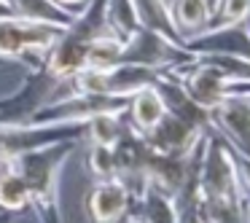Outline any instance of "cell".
I'll return each instance as SVG.
<instances>
[{
    "mask_svg": "<svg viewBox=\"0 0 250 223\" xmlns=\"http://www.w3.org/2000/svg\"><path fill=\"white\" fill-rule=\"evenodd\" d=\"M119 223H137V221H135V215H132V212H129V210H126V215H124V218H121V221H119Z\"/></svg>",
    "mask_w": 250,
    "mask_h": 223,
    "instance_id": "d6986e66",
    "label": "cell"
},
{
    "mask_svg": "<svg viewBox=\"0 0 250 223\" xmlns=\"http://www.w3.org/2000/svg\"><path fill=\"white\" fill-rule=\"evenodd\" d=\"M183 46L191 54H231V57L250 60V33L245 27V22L205 30V33L188 38Z\"/></svg>",
    "mask_w": 250,
    "mask_h": 223,
    "instance_id": "5b68a950",
    "label": "cell"
},
{
    "mask_svg": "<svg viewBox=\"0 0 250 223\" xmlns=\"http://www.w3.org/2000/svg\"><path fill=\"white\" fill-rule=\"evenodd\" d=\"M89 172H92L97 180L116 178L113 145H97V142H92V148H89Z\"/></svg>",
    "mask_w": 250,
    "mask_h": 223,
    "instance_id": "5bb4252c",
    "label": "cell"
},
{
    "mask_svg": "<svg viewBox=\"0 0 250 223\" xmlns=\"http://www.w3.org/2000/svg\"><path fill=\"white\" fill-rule=\"evenodd\" d=\"M169 17H172L175 30H178V35L186 43L188 38H194V35L207 30L210 6H207V0H172Z\"/></svg>",
    "mask_w": 250,
    "mask_h": 223,
    "instance_id": "9c48e42d",
    "label": "cell"
},
{
    "mask_svg": "<svg viewBox=\"0 0 250 223\" xmlns=\"http://www.w3.org/2000/svg\"><path fill=\"white\" fill-rule=\"evenodd\" d=\"M0 19H17L11 14V6H8L6 0H0Z\"/></svg>",
    "mask_w": 250,
    "mask_h": 223,
    "instance_id": "e0dca14e",
    "label": "cell"
},
{
    "mask_svg": "<svg viewBox=\"0 0 250 223\" xmlns=\"http://www.w3.org/2000/svg\"><path fill=\"white\" fill-rule=\"evenodd\" d=\"M65 27H51L27 19H0V57L33 62L35 70L43 67L46 51Z\"/></svg>",
    "mask_w": 250,
    "mask_h": 223,
    "instance_id": "7a4b0ae2",
    "label": "cell"
},
{
    "mask_svg": "<svg viewBox=\"0 0 250 223\" xmlns=\"http://www.w3.org/2000/svg\"><path fill=\"white\" fill-rule=\"evenodd\" d=\"M132 6H135V17H137L140 27L151 30V33H159L167 41H172V43L183 46V38L175 30L172 17H169V6L164 0H132Z\"/></svg>",
    "mask_w": 250,
    "mask_h": 223,
    "instance_id": "30bf717a",
    "label": "cell"
},
{
    "mask_svg": "<svg viewBox=\"0 0 250 223\" xmlns=\"http://www.w3.org/2000/svg\"><path fill=\"white\" fill-rule=\"evenodd\" d=\"M30 204V191H27V180L19 172V167L14 164V156L8 162L6 172L0 175V207L6 212H19Z\"/></svg>",
    "mask_w": 250,
    "mask_h": 223,
    "instance_id": "7c38bea8",
    "label": "cell"
},
{
    "mask_svg": "<svg viewBox=\"0 0 250 223\" xmlns=\"http://www.w3.org/2000/svg\"><path fill=\"white\" fill-rule=\"evenodd\" d=\"M0 223H14V212H0Z\"/></svg>",
    "mask_w": 250,
    "mask_h": 223,
    "instance_id": "ac0fdd59",
    "label": "cell"
},
{
    "mask_svg": "<svg viewBox=\"0 0 250 223\" xmlns=\"http://www.w3.org/2000/svg\"><path fill=\"white\" fill-rule=\"evenodd\" d=\"M135 202H137V207L129 212L135 215L137 223H178L172 196H167V194H162V191L148 185V191Z\"/></svg>",
    "mask_w": 250,
    "mask_h": 223,
    "instance_id": "8fae6325",
    "label": "cell"
},
{
    "mask_svg": "<svg viewBox=\"0 0 250 223\" xmlns=\"http://www.w3.org/2000/svg\"><path fill=\"white\" fill-rule=\"evenodd\" d=\"M167 108H164V100L162 94L156 92L153 86H143L137 92L129 94V105H126V124L137 132V135L146 137L159 121L164 119Z\"/></svg>",
    "mask_w": 250,
    "mask_h": 223,
    "instance_id": "52a82bcc",
    "label": "cell"
},
{
    "mask_svg": "<svg viewBox=\"0 0 250 223\" xmlns=\"http://www.w3.org/2000/svg\"><path fill=\"white\" fill-rule=\"evenodd\" d=\"M129 191L119 178L97 180V185L86 194V215L94 223H119L129 210Z\"/></svg>",
    "mask_w": 250,
    "mask_h": 223,
    "instance_id": "8992f818",
    "label": "cell"
},
{
    "mask_svg": "<svg viewBox=\"0 0 250 223\" xmlns=\"http://www.w3.org/2000/svg\"><path fill=\"white\" fill-rule=\"evenodd\" d=\"M207 124L234 153L250 159V92H229L207 110Z\"/></svg>",
    "mask_w": 250,
    "mask_h": 223,
    "instance_id": "3957f363",
    "label": "cell"
},
{
    "mask_svg": "<svg viewBox=\"0 0 250 223\" xmlns=\"http://www.w3.org/2000/svg\"><path fill=\"white\" fill-rule=\"evenodd\" d=\"M218 0H207V6H210V11H212V6H215Z\"/></svg>",
    "mask_w": 250,
    "mask_h": 223,
    "instance_id": "7402d4cb",
    "label": "cell"
},
{
    "mask_svg": "<svg viewBox=\"0 0 250 223\" xmlns=\"http://www.w3.org/2000/svg\"><path fill=\"white\" fill-rule=\"evenodd\" d=\"M105 24H108V33L116 41L124 43L132 33H135L140 24L135 17V6L132 0H105Z\"/></svg>",
    "mask_w": 250,
    "mask_h": 223,
    "instance_id": "4fadbf2b",
    "label": "cell"
},
{
    "mask_svg": "<svg viewBox=\"0 0 250 223\" xmlns=\"http://www.w3.org/2000/svg\"><path fill=\"white\" fill-rule=\"evenodd\" d=\"M11 6V14L17 19H27V22H41L51 24V27H67L76 14L67 8L57 6L54 0H6Z\"/></svg>",
    "mask_w": 250,
    "mask_h": 223,
    "instance_id": "ba28073f",
    "label": "cell"
},
{
    "mask_svg": "<svg viewBox=\"0 0 250 223\" xmlns=\"http://www.w3.org/2000/svg\"><path fill=\"white\" fill-rule=\"evenodd\" d=\"M234 167H237V178H239V185L245 191V199L250 202V159L234 153Z\"/></svg>",
    "mask_w": 250,
    "mask_h": 223,
    "instance_id": "9a60e30c",
    "label": "cell"
},
{
    "mask_svg": "<svg viewBox=\"0 0 250 223\" xmlns=\"http://www.w3.org/2000/svg\"><path fill=\"white\" fill-rule=\"evenodd\" d=\"M8 162H11V159H6V156H0V175L6 172V167H8Z\"/></svg>",
    "mask_w": 250,
    "mask_h": 223,
    "instance_id": "ffe728a7",
    "label": "cell"
},
{
    "mask_svg": "<svg viewBox=\"0 0 250 223\" xmlns=\"http://www.w3.org/2000/svg\"><path fill=\"white\" fill-rule=\"evenodd\" d=\"M73 148H76V140H57L14 156V164L27 180L30 207H33L38 223H62L60 172L65 167V159L73 153Z\"/></svg>",
    "mask_w": 250,
    "mask_h": 223,
    "instance_id": "6da1fadb",
    "label": "cell"
},
{
    "mask_svg": "<svg viewBox=\"0 0 250 223\" xmlns=\"http://www.w3.org/2000/svg\"><path fill=\"white\" fill-rule=\"evenodd\" d=\"M54 3H57V6H62V8H67L70 14H78L89 0H54Z\"/></svg>",
    "mask_w": 250,
    "mask_h": 223,
    "instance_id": "2e32d148",
    "label": "cell"
},
{
    "mask_svg": "<svg viewBox=\"0 0 250 223\" xmlns=\"http://www.w3.org/2000/svg\"><path fill=\"white\" fill-rule=\"evenodd\" d=\"M245 27H248V33H250V3H248V14H245Z\"/></svg>",
    "mask_w": 250,
    "mask_h": 223,
    "instance_id": "44dd1931",
    "label": "cell"
},
{
    "mask_svg": "<svg viewBox=\"0 0 250 223\" xmlns=\"http://www.w3.org/2000/svg\"><path fill=\"white\" fill-rule=\"evenodd\" d=\"M205 135V129L188 124V121L178 119L172 113H164V119L146 135L148 145L156 153H169V156H188L196 148L199 137Z\"/></svg>",
    "mask_w": 250,
    "mask_h": 223,
    "instance_id": "277c9868",
    "label": "cell"
}]
</instances>
